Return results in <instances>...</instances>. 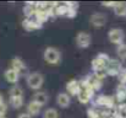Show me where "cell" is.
<instances>
[{
	"label": "cell",
	"instance_id": "cb8c5ba5",
	"mask_svg": "<svg viewBox=\"0 0 126 118\" xmlns=\"http://www.w3.org/2000/svg\"><path fill=\"white\" fill-rule=\"evenodd\" d=\"M102 86H103V81L92 78V80H91V85H89V89H92L93 91H99V90L102 89Z\"/></svg>",
	"mask_w": 126,
	"mask_h": 118
},
{
	"label": "cell",
	"instance_id": "44dd1931",
	"mask_svg": "<svg viewBox=\"0 0 126 118\" xmlns=\"http://www.w3.org/2000/svg\"><path fill=\"white\" fill-rule=\"evenodd\" d=\"M9 102H10L11 107L15 108V110L21 108V107L23 106V103H25L23 97H10V101H9Z\"/></svg>",
	"mask_w": 126,
	"mask_h": 118
},
{
	"label": "cell",
	"instance_id": "5bb4252c",
	"mask_svg": "<svg viewBox=\"0 0 126 118\" xmlns=\"http://www.w3.org/2000/svg\"><path fill=\"white\" fill-rule=\"evenodd\" d=\"M10 68L14 69V70H16L18 74H21L23 70L27 69L25 62H23L20 57H15V58H12V60H11V67H10Z\"/></svg>",
	"mask_w": 126,
	"mask_h": 118
},
{
	"label": "cell",
	"instance_id": "1f68e13d",
	"mask_svg": "<svg viewBox=\"0 0 126 118\" xmlns=\"http://www.w3.org/2000/svg\"><path fill=\"white\" fill-rule=\"evenodd\" d=\"M110 118H126V115L121 113V112H119V111H116V110H114Z\"/></svg>",
	"mask_w": 126,
	"mask_h": 118
},
{
	"label": "cell",
	"instance_id": "8fae6325",
	"mask_svg": "<svg viewBox=\"0 0 126 118\" xmlns=\"http://www.w3.org/2000/svg\"><path fill=\"white\" fill-rule=\"evenodd\" d=\"M81 90H82V89H81V86H80V84H79V80L72 79V80L67 81V84H66V91H67V92H66V94H67L69 96H77Z\"/></svg>",
	"mask_w": 126,
	"mask_h": 118
},
{
	"label": "cell",
	"instance_id": "83f0119b",
	"mask_svg": "<svg viewBox=\"0 0 126 118\" xmlns=\"http://www.w3.org/2000/svg\"><path fill=\"white\" fill-rule=\"evenodd\" d=\"M118 78H119V84H124L126 85V68H123V70L120 71V74L118 75Z\"/></svg>",
	"mask_w": 126,
	"mask_h": 118
},
{
	"label": "cell",
	"instance_id": "d6986e66",
	"mask_svg": "<svg viewBox=\"0 0 126 118\" xmlns=\"http://www.w3.org/2000/svg\"><path fill=\"white\" fill-rule=\"evenodd\" d=\"M33 19L36 20V21H38L39 24H44L45 21H48L49 20V16L47 15V12L44 11V10H39V9H36V12H34V16H33Z\"/></svg>",
	"mask_w": 126,
	"mask_h": 118
},
{
	"label": "cell",
	"instance_id": "ac0fdd59",
	"mask_svg": "<svg viewBox=\"0 0 126 118\" xmlns=\"http://www.w3.org/2000/svg\"><path fill=\"white\" fill-rule=\"evenodd\" d=\"M113 9H114V12H115L116 16H120V17L126 16V2L118 1V2H115Z\"/></svg>",
	"mask_w": 126,
	"mask_h": 118
},
{
	"label": "cell",
	"instance_id": "30bf717a",
	"mask_svg": "<svg viewBox=\"0 0 126 118\" xmlns=\"http://www.w3.org/2000/svg\"><path fill=\"white\" fill-rule=\"evenodd\" d=\"M93 97H94V91L92 89H82L77 95V98L82 105H87L88 102H91Z\"/></svg>",
	"mask_w": 126,
	"mask_h": 118
},
{
	"label": "cell",
	"instance_id": "3957f363",
	"mask_svg": "<svg viewBox=\"0 0 126 118\" xmlns=\"http://www.w3.org/2000/svg\"><path fill=\"white\" fill-rule=\"evenodd\" d=\"M123 70V64L119 59H113L110 58L107 63L105 67V74L107 76H118L120 71Z\"/></svg>",
	"mask_w": 126,
	"mask_h": 118
},
{
	"label": "cell",
	"instance_id": "9a60e30c",
	"mask_svg": "<svg viewBox=\"0 0 126 118\" xmlns=\"http://www.w3.org/2000/svg\"><path fill=\"white\" fill-rule=\"evenodd\" d=\"M4 76H5V79H6V81H7V82L14 84V85H17V81H18V79H20V74H18L16 70H14V69L9 68V69H6V70H5Z\"/></svg>",
	"mask_w": 126,
	"mask_h": 118
},
{
	"label": "cell",
	"instance_id": "6da1fadb",
	"mask_svg": "<svg viewBox=\"0 0 126 118\" xmlns=\"http://www.w3.org/2000/svg\"><path fill=\"white\" fill-rule=\"evenodd\" d=\"M44 60L50 65H59L61 62V53L55 47H47L43 53Z\"/></svg>",
	"mask_w": 126,
	"mask_h": 118
},
{
	"label": "cell",
	"instance_id": "2e32d148",
	"mask_svg": "<svg viewBox=\"0 0 126 118\" xmlns=\"http://www.w3.org/2000/svg\"><path fill=\"white\" fill-rule=\"evenodd\" d=\"M41 110H42V107L39 105H37L34 101H31L27 103V112L26 113L30 115L31 117H33V116H38L41 113Z\"/></svg>",
	"mask_w": 126,
	"mask_h": 118
},
{
	"label": "cell",
	"instance_id": "8d00e7d4",
	"mask_svg": "<svg viewBox=\"0 0 126 118\" xmlns=\"http://www.w3.org/2000/svg\"><path fill=\"white\" fill-rule=\"evenodd\" d=\"M0 118H6V117H0Z\"/></svg>",
	"mask_w": 126,
	"mask_h": 118
},
{
	"label": "cell",
	"instance_id": "4316f807",
	"mask_svg": "<svg viewBox=\"0 0 126 118\" xmlns=\"http://www.w3.org/2000/svg\"><path fill=\"white\" fill-rule=\"evenodd\" d=\"M93 78L97 79V80H100V81H103L104 79L107 78L105 70H98V71H94V74H93Z\"/></svg>",
	"mask_w": 126,
	"mask_h": 118
},
{
	"label": "cell",
	"instance_id": "e575fe53",
	"mask_svg": "<svg viewBox=\"0 0 126 118\" xmlns=\"http://www.w3.org/2000/svg\"><path fill=\"white\" fill-rule=\"evenodd\" d=\"M17 118H32V117H31L30 115H27V113L25 112V113H20V115H18V117H17Z\"/></svg>",
	"mask_w": 126,
	"mask_h": 118
},
{
	"label": "cell",
	"instance_id": "ffe728a7",
	"mask_svg": "<svg viewBox=\"0 0 126 118\" xmlns=\"http://www.w3.org/2000/svg\"><path fill=\"white\" fill-rule=\"evenodd\" d=\"M10 97H23V89L20 85H14L9 90Z\"/></svg>",
	"mask_w": 126,
	"mask_h": 118
},
{
	"label": "cell",
	"instance_id": "7c38bea8",
	"mask_svg": "<svg viewBox=\"0 0 126 118\" xmlns=\"http://www.w3.org/2000/svg\"><path fill=\"white\" fill-rule=\"evenodd\" d=\"M56 103L61 108H67L70 106V103H71V97L66 92H60L56 96Z\"/></svg>",
	"mask_w": 126,
	"mask_h": 118
},
{
	"label": "cell",
	"instance_id": "8992f818",
	"mask_svg": "<svg viewBox=\"0 0 126 118\" xmlns=\"http://www.w3.org/2000/svg\"><path fill=\"white\" fill-rule=\"evenodd\" d=\"M108 39H109V42H111L113 44H116V46L124 43V39H125L124 30H121V28H111V30H109Z\"/></svg>",
	"mask_w": 126,
	"mask_h": 118
},
{
	"label": "cell",
	"instance_id": "ba28073f",
	"mask_svg": "<svg viewBox=\"0 0 126 118\" xmlns=\"http://www.w3.org/2000/svg\"><path fill=\"white\" fill-rule=\"evenodd\" d=\"M89 22L94 28H102L107 24V16L103 12H94L89 17Z\"/></svg>",
	"mask_w": 126,
	"mask_h": 118
},
{
	"label": "cell",
	"instance_id": "f546056e",
	"mask_svg": "<svg viewBox=\"0 0 126 118\" xmlns=\"http://www.w3.org/2000/svg\"><path fill=\"white\" fill-rule=\"evenodd\" d=\"M6 112H7V105L5 102H2L0 105V117H5Z\"/></svg>",
	"mask_w": 126,
	"mask_h": 118
},
{
	"label": "cell",
	"instance_id": "7a4b0ae2",
	"mask_svg": "<svg viewBox=\"0 0 126 118\" xmlns=\"http://www.w3.org/2000/svg\"><path fill=\"white\" fill-rule=\"evenodd\" d=\"M92 103H93V108L99 106V107L114 111L116 107V102L114 100V96H109V95H99L95 98V101H93Z\"/></svg>",
	"mask_w": 126,
	"mask_h": 118
},
{
	"label": "cell",
	"instance_id": "d4e9b609",
	"mask_svg": "<svg viewBox=\"0 0 126 118\" xmlns=\"http://www.w3.org/2000/svg\"><path fill=\"white\" fill-rule=\"evenodd\" d=\"M66 12H67V7L64 4L58 5L55 7V16H66Z\"/></svg>",
	"mask_w": 126,
	"mask_h": 118
},
{
	"label": "cell",
	"instance_id": "4dcf8cb0",
	"mask_svg": "<svg viewBox=\"0 0 126 118\" xmlns=\"http://www.w3.org/2000/svg\"><path fill=\"white\" fill-rule=\"evenodd\" d=\"M64 5L67 9H76L77 10V7H79V2H74V1H66Z\"/></svg>",
	"mask_w": 126,
	"mask_h": 118
},
{
	"label": "cell",
	"instance_id": "603a6c76",
	"mask_svg": "<svg viewBox=\"0 0 126 118\" xmlns=\"http://www.w3.org/2000/svg\"><path fill=\"white\" fill-rule=\"evenodd\" d=\"M43 118H59V113H58V111H56L55 108L49 107V108H47V110L44 111Z\"/></svg>",
	"mask_w": 126,
	"mask_h": 118
},
{
	"label": "cell",
	"instance_id": "d590c367",
	"mask_svg": "<svg viewBox=\"0 0 126 118\" xmlns=\"http://www.w3.org/2000/svg\"><path fill=\"white\" fill-rule=\"evenodd\" d=\"M2 102H5V101H4V96H2V94H0V105H1Z\"/></svg>",
	"mask_w": 126,
	"mask_h": 118
},
{
	"label": "cell",
	"instance_id": "9c48e42d",
	"mask_svg": "<svg viewBox=\"0 0 126 118\" xmlns=\"http://www.w3.org/2000/svg\"><path fill=\"white\" fill-rule=\"evenodd\" d=\"M22 27H23L27 32H32V31L42 30L43 25L39 24L38 21H36V20L32 17V19H25V20L22 21Z\"/></svg>",
	"mask_w": 126,
	"mask_h": 118
},
{
	"label": "cell",
	"instance_id": "7402d4cb",
	"mask_svg": "<svg viewBox=\"0 0 126 118\" xmlns=\"http://www.w3.org/2000/svg\"><path fill=\"white\" fill-rule=\"evenodd\" d=\"M116 54L121 60H126V43H121L116 47Z\"/></svg>",
	"mask_w": 126,
	"mask_h": 118
},
{
	"label": "cell",
	"instance_id": "277c9868",
	"mask_svg": "<svg viewBox=\"0 0 126 118\" xmlns=\"http://www.w3.org/2000/svg\"><path fill=\"white\" fill-rule=\"evenodd\" d=\"M110 59V57L107 53H99L92 62H91V68L93 71H98V70H105L107 63Z\"/></svg>",
	"mask_w": 126,
	"mask_h": 118
},
{
	"label": "cell",
	"instance_id": "e0dca14e",
	"mask_svg": "<svg viewBox=\"0 0 126 118\" xmlns=\"http://www.w3.org/2000/svg\"><path fill=\"white\" fill-rule=\"evenodd\" d=\"M34 12H36V2L28 1L23 6V14H25L26 19H32L34 16Z\"/></svg>",
	"mask_w": 126,
	"mask_h": 118
},
{
	"label": "cell",
	"instance_id": "4fadbf2b",
	"mask_svg": "<svg viewBox=\"0 0 126 118\" xmlns=\"http://www.w3.org/2000/svg\"><path fill=\"white\" fill-rule=\"evenodd\" d=\"M32 101H34L37 105H39L41 107H43V106H45V105L49 102V96H48V94L44 92V91H37V92L33 95V100H32Z\"/></svg>",
	"mask_w": 126,
	"mask_h": 118
},
{
	"label": "cell",
	"instance_id": "836d02e7",
	"mask_svg": "<svg viewBox=\"0 0 126 118\" xmlns=\"http://www.w3.org/2000/svg\"><path fill=\"white\" fill-rule=\"evenodd\" d=\"M114 5H115V1H104V2H102V6H104V7H114Z\"/></svg>",
	"mask_w": 126,
	"mask_h": 118
},
{
	"label": "cell",
	"instance_id": "5b68a950",
	"mask_svg": "<svg viewBox=\"0 0 126 118\" xmlns=\"http://www.w3.org/2000/svg\"><path fill=\"white\" fill-rule=\"evenodd\" d=\"M26 81H27V85H28L30 89L37 91V90H39L42 87L43 84H44V76L42 74H39V73H31V74L27 75Z\"/></svg>",
	"mask_w": 126,
	"mask_h": 118
},
{
	"label": "cell",
	"instance_id": "484cf974",
	"mask_svg": "<svg viewBox=\"0 0 126 118\" xmlns=\"http://www.w3.org/2000/svg\"><path fill=\"white\" fill-rule=\"evenodd\" d=\"M87 117L88 118H100V116H99V112H98L97 108L91 107V108L87 110Z\"/></svg>",
	"mask_w": 126,
	"mask_h": 118
},
{
	"label": "cell",
	"instance_id": "52a82bcc",
	"mask_svg": "<svg viewBox=\"0 0 126 118\" xmlns=\"http://www.w3.org/2000/svg\"><path fill=\"white\" fill-rule=\"evenodd\" d=\"M76 44H77V47L79 48H81V49H86V48H88L89 46H91V43H92V36L88 33V32H79L77 35H76Z\"/></svg>",
	"mask_w": 126,
	"mask_h": 118
},
{
	"label": "cell",
	"instance_id": "d6a6232c",
	"mask_svg": "<svg viewBox=\"0 0 126 118\" xmlns=\"http://www.w3.org/2000/svg\"><path fill=\"white\" fill-rule=\"evenodd\" d=\"M116 92H124V94H126V85L119 84V85L116 86Z\"/></svg>",
	"mask_w": 126,
	"mask_h": 118
},
{
	"label": "cell",
	"instance_id": "f1b7e54d",
	"mask_svg": "<svg viewBox=\"0 0 126 118\" xmlns=\"http://www.w3.org/2000/svg\"><path fill=\"white\" fill-rule=\"evenodd\" d=\"M76 15H77V10H76V9H67L66 17H69V19H74V17H76Z\"/></svg>",
	"mask_w": 126,
	"mask_h": 118
}]
</instances>
